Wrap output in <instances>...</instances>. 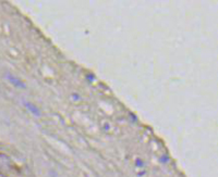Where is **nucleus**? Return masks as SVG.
Segmentation results:
<instances>
[{
  "mask_svg": "<svg viewBox=\"0 0 218 177\" xmlns=\"http://www.w3.org/2000/svg\"><path fill=\"white\" fill-rule=\"evenodd\" d=\"M9 79H10L11 81H12V83H14V85H18V86H22L21 84V81H18V79H15V78H12L11 77V76H9Z\"/></svg>",
  "mask_w": 218,
  "mask_h": 177,
  "instance_id": "nucleus-1",
  "label": "nucleus"
}]
</instances>
